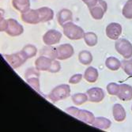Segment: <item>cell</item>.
I'll return each mask as SVG.
<instances>
[{
    "label": "cell",
    "instance_id": "1",
    "mask_svg": "<svg viewBox=\"0 0 132 132\" xmlns=\"http://www.w3.org/2000/svg\"><path fill=\"white\" fill-rule=\"evenodd\" d=\"M63 34L66 37L72 40H77L84 38L85 32L80 26L75 25L73 21L67 22L63 26Z\"/></svg>",
    "mask_w": 132,
    "mask_h": 132
},
{
    "label": "cell",
    "instance_id": "2",
    "mask_svg": "<svg viewBox=\"0 0 132 132\" xmlns=\"http://www.w3.org/2000/svg\"><path fill=\"white\" fill-rule=\"evenodd\" d=\"M70 95V87L67 84H63L55 87L47 96L48 99L53 102L56 103L59 101L67 99Z\"/></svg>",
    "mask_w": 132,
    "mask_h": 132
},
{
    "label": "cell",
    "instance_id": "3",
    "mask_svg": "<svg viewBox=\"0 0 132 132\" xmlns=\"http://www.w3.org/2000/svg\"><path fill=\"white\" fill-rule=\"evenodd\" d=\"M66 112L70 114V116H74L76 119H80L81 121L86 123L87 124H91L93 123L95 117L94 115L87 110H83V109H79L78 108L75 107H69L66 109Z\"/></svg>",
    "mask_w": 132,
    "mask_h": 132
},
{
    "label": "cell",
    "instance_id": "4",
    "mask_svg": "<svg viewBox=\"0 0 132 132\" xmlns=\"http://www.w3.org/2000/svg\"><path fill=\"white\" fill-rule=\"evenodd\" d=\"M89 8L91 17L95 20H101L108 10V4L104 0H97V3Z\"/></svg>",
    "mask_w": 132,
    "mask_h": 132
},
{
    "label": "cell",
    "instance_id": "5",
    "mask_svg": "<svg viewBox=\"0 0 132 132\" xmlns=\"http://www.w3.org/2000/svg\"><path fill=\"white\" fill-rule=\"evenodd\" d=\"M115 48L124 59H130L132 57V44L126 39L116 40L115 42Z\"/></svg>",
    "mask_w": 132,
    "mask_h": 132
},
{
    "label": "cell",
    "instance_id": "6",
    "mask_svg": "<svg viewBox=\"0 0 132 132\" xmlns=\"http://www.w3.org/2000/svg\"><path fill=\"white\" fill-rule=\"evenodd\" d=\"M3 58L13 69L20 67L27 60V59L21 53V52L10 55H3Z\"/></svg>",
    "mask_w": 132,
    "mask_h": 132
},
{
    "label": "cell",
    "instance_id": "7",
    "mask_svg": "<svg viewBox=\"0 0 132 132\" xmlns=\"http://www.w3.org/2000/svg\"><path fill=\"white\" fill-rule=\"evenodd\" d=\"M57 57L56 59L59 60H66L73 56L75 54L74 47L70 44H61L56 47Z\"/></svg>",
    "mask_w": 132,
    "mask_h": 132
},
{
    "label": "cell",
    "instance_id": "8",
    "mask_svg": "<svg viewBox=\"0 0 132 132\" xmlns=\"http://www.w3.org/2000/svg\"><path fill=\"white\" fill-rule=\"evenodd\" d=\"M8 26L6 28V32L10 37H18L24 32V27L22 25L14 18H9Z\"/></svg>",
    "mask_w": 132,
    "mask_h": 132
},
{
    "label": "cell",
    "instance_id": "9",
    "mask_svg": "<svg viewBox=\"0 0 132 132\" xmlns=\"http://www.w3.org/2000/svg\"><path fill=\"white\" fill-rule=\"evenodd\" d=\"M62 38V33L55 29L47 31L43 36V41L46 45L52 46L58 44Z\"/></svg>",
    "mask_w": 132,
    "mask_h": 132
},
{
    "label": "cell",
    "instance_id": "10",
    "mask_svg": "<svg viewBox=\"0 0 132 132\" xmlns=\"http://www.w3.org/2000/svg\"><path fill=\"white\" fill-rule=\"evenodd\" d=\"M123 32V28L120 24L116 22H112L107 26L106 27V35L109 39L112 40H116L120 37Z\"/></svg>",
    "mask_w": 132,
    "mask_h": 132
},
{
    "label": "cell",
    "instance_id": "11",
    "mask_svg": "<svg viewBox=\"0 0 132 132\" xmlns=\"http://www.w3.org/2000/svg\"><path fill=\"white\" fill-rule=\"evenodd\" d=\"M21 18L22 21H24L26 24H29V25H37V24L40 23V16H39L37 9L29 10L27 12L21 14Z\"/></svg>",
    "mask_w": 132,
    "mask_h": 132
},
{
    "label": "cell",
    "instance_id": "12",
    "mask_svg": "<svg viewBox=\"0 0 132 132\" xmlns=\"http://www.w3.org/2000/svg\"><path fill=\"white\" fill-rule=\"evenodd\" d=\"M86 94L88 96V101L93 103L101 102L105 97L104 90L101 88L98 87H93L88 89Z\"/></svg>",
    "mask_w": 132,
    "mask_h": 132
},
{
    "label": "cell",
    "instance_id": "13",
    "mask_svg": "<svg viewBox=\"0 0 132 132\" xmlns=\"http://www.w3.org/2000/svg\"><path fill=\"white\" fill-rule=\"evenodd\" d=\"M56 18L59 25L63 27L67 22L73 21V13L69 9L63 8L57 13Z\"/></svg>",
    "mask_w": 132,
    "mask_h": 132
},
{
    "label": "cell",
    "instance_id": "14",
    "mask_svg": "<svg viewBox=\"0 0 132 132\" xmlns=\"http://www.w3.org/2000/svg\"><path fill=\"white\" fill-rule=\"evenodd\" d=\"M119 100L123 101H129L132 100V86L128 84H121L119 85V90L117 94Z\"/></svg>",
    "mask_w": 132,
    "mask_h": 132
},
{
    "label": "cell",
    "instance_id": "15",
    "mask_svg": "<svg viewBox=\"0 0 132 132\" xmlns=\"http://www.w3.org/2000/svg\"><path fill=\"white\" fill-rule=\"evenodd\" d=\"M53 59L44 55H40L35 62V66L40 71H48Z\"/></svg>",
    "mask_w": 132,
    "mask_h": 132
},
{
    "label": "cell",
    "instance_id": "16",
    "mask_svg": "<svg viewBox=\"0 0 132 132\" xmlns=\"http://www.w3.org/2000/svg\"><path fill=\"white\" fill-rule=\"evenodd\" d=\"M40 22H47L54 18V10L47 6H42L37 9Z\"/></svg>",
    "mask_w": 132,
    "mask_h": 132
},
{
    "label": "cell",
    "instance_id": "17",
    "mask_svg": "<svg viewBox=\"0 0 132 132\" xmlns=\"http://www.w3.org/2000/svg\"><path fill=\"white\" fill-rule=\"evenodd\" d=\"M112 115L116 122L121 123L126 119V111L120 104H116L112 107Z\"/></svg>",
    "mask_w": 132,
    "mask_h": 132
},
{
    "label": "cell",
    "instance_id": "18",
    "mask_svg": "<svg viewBox=\"0 0 132 132\" xmlns=\"http://www.w3.org/2000/svg\"><path fill=\"white\" fill-rule=\"evenodd\" d=\"M11 3L13 7L21 14L25 13L30 10V0H12Z\"/></svg>",
    "mask_w": 132,
    "mask_h": 132
},
{
    "label": "cell",
    "instance_id": "19",
    "mask_svg": "<svg viewBox=\"0 0 132 132\" xmlns=\"http://www.w3.org/2000/svg\"><path fill=\"white\" fill-rule=\"evenodd\" d=\"M98 76H99L98 70L93 67H89L86 70L83 77L87 82L94 83L98 79Z\"/></svg>",
    "mask_w": 132,
    "mask_h": 132
},
{
    "label": "cell",
    "instance_id": "20",
    "mask_svg": "<svg viewBox=\"0 0 132 132\" xmlns=\"http://www.w3.org/2000/svg\"><path fill=\"white\" fill-rule=\"evenodd\" d=\"M112 125V122L110 119H107L105 117H97L95 118L92 126L94 127H97L101 130H108Z\"/></svg>",
    "mask_w": 132,
    "mask_h": 132
},
{
    "label": "cell",
    "instance_id": "21",
    "mask_svg": "<svg viewBox=\"0 0 132 132\" xmlns=\"http://www.w3.org/2000/svg\"><path fill=\"white\" fill-rule=\"evenodd\" d=\"M105 66L108 69L112 71H116L121 68V61L116 57H109L105 60Z\"/></svg>",
    "mask_w": 132,
    "mask_h": 132
},
{
    "label": "cell",
    "instance_id": "22",
    "mask_svg": "<svg viewBox=\"0 0 132 132\" xmlns=\"http://www.w3.org/2000/svg\"><path fill=\"white\" fill-rule=\"evenodd\" d=\"M40 55L46 56V57H48L52 59H55L57 57L56 47H51L48 45L44 46L40 51Z\"/></svg>",
    "mask_w": 132,
    "mask_h": 132
},
{
    "label": "cell",
    "instance_id": "23",
    "mask_svg": "<svg viewBox=\"0 0 132 132\" xmlns=\"http://www.w3.org/2000/svg\"><path fill=\"white\" fill-rule=\"evenodd\" d=\"M78 61L82 65H89L93 62V55L89 51H81L78 54Z\"/></svg>",
    "mask_w": 132,
    "mask_h": 132
},
{
    "label": "cell",
    "instance_id": "24",
    "mask_svg": "<svg viewBox=\"0 0 132 132\" xmlns=\"http://www.w3.org/2000/svg\"><path fill=\"white\" fill-rule=\"evenodd\" d=\"M21 52L24 55H25V57L28 59H31V58L34 57L36 55H37V47H36V46L32 45V44H27L23 47Z\"/></svg>",
    "mask_w": 132,
    "mask_h": 132
},
{
    "label": "cell",
    "instance_id": "25",
    "mask_svg": "<svg viewBox=\"0 0 132 132\" xmlns=\"http://www.w3.org/2000/svg\"><path fill=\"white\" fill-rule=\"evenodd\" d=\"M84 40H85L86 44L89 47H94L97 44L98 38H97V36L96 33H94L93 32H88L85 33V36H84Z\"/></svg>",
    "mask_w": 132,
    "mask_h": 132
},
{
    "label": "cell",
    "instance_id": "26",
    "mask_svg": "<svg viewBox=\"0 0 132 132\" xmlns=\"http://www.w3.org/2000/svg\"><path fill=\"white\" fill-rule=\"evenodd\" d=\"M71 99L75 105H81L88 101V96L86 93H78L72 96Z\"/></svg>",
    "mask_w": 132,
    "mask_h": 132
},
{
    "label": "cell",
    "instance_id": "27",
    "mask_svg": "<svg viewBox=\"0 0 132 132\" xmlns=\"http://www.w3.org/2000/svg\"><path fill=\"white\" fill-rule=\"evenodd\" d=\"M123 16L129 20L132 19V0H127L122 10Z\"/></svg>",
    "mask_w": 132,
    "mask_h": 132
},
{
    "label": "cell",
    "instance_id": "28",
    "mask_svg": "<svg viewBox=\"0 0 132 132\" xmlns=\"http://www.w3.org/2000/svg\"><path fill=\"white\" fill-rule=\"evenodd\" d=\"M121 67L128 76L132 77V57L123 59L121 62Z\"/></svg>",
    "mask_w": 132,
    "mask_h": 132
},
{
    "label": "cell",
    "instance_id": "29",
    "mask_svg": "<svg viewBox=\"0 0 132 132\" xmlns=\"http://www.w3.org/2000/svg\"><path fill=\"white\" fill-rule=\"evenodd\" d=\"M29 85L37 93H40V84L38 77H33L26 80Z\"/></svg>",
    "mask_w": 132,
    "mask_h": 132
},
{
    "label": "cell",
    "instance_id": "30",
    "mask_svg": "<svg viewBox=\"0 0 132 132\" xmlns=\"http://www.w3.org/2000/svg\"><path fill=\"white\" fill-rule=\"evenodd\" d=\"M40 70L37 67H30V68L27 69L25 72V79L26 80L33 78V77L40 78Z\"/></svg>",
    "mask_w": 132,
    "mask_h": 132
},
{
    "label": "cell",
    "instance_id": "31",
    "mask_svg": "<svg viewBox=\"0 0 132 132\" xmlns=\"http://www.w3.org/2000/svg\"><path fill=\"white\" fill-rule=\"evenodd\" d=\"M119 90V85L115 82H111L108 84L107 86V91L112 96H117Z\"/></svg>",
    "mask_w": 132,
    "mask_h": 132
},
{
    "label": "cell",
    "instance_id": "32",
    "mask_svg": "<svg viewBox=\"0 0 132 132\" xmlns=\"http://www.w3.org/2000/svg\"><path fill=\"white\" fill-rule=\"evenodd\" d=\"M60 70H61V64H60V63H59V61H57V60H55V59H53L52 65H51V67L48 70V72L52 73V74H55V73H58Z\"/></svg>",
    "mask_w": 132,
    "mask_h": 132
},
{
    "label": "cell",
    "instance_id": "33",
    "mask_svg": "<svg viewBox=\"0 0 132 132\" xmlns=\"http://www.w3.org/2000/svg\"><path fill=\"white\" fill-rule=\"evenodd\" d=\"M83 76L81 74H76L73 76H71L69 79V83L70 84H72V85H75V84H78L79 83L81 79H82Z\"/></svg>",
    "mask_w": 132,
    "mask_h": 132
},
{
    "label": "cell",
    "instance_id": "34",
    "mask_svg": "<svg viewBox=\"0 0 132 132\" xmlns=\"http://www.w3.org/2000/svg\"><path fill=\"white\" fill-rule=\"evenodd\" d=\"M7 26H8V21L6 20L4 17L1 16V25H0V30H1V32H6Z\"/></svg>",
    "mask_w": 132,
    "mask_h": 132
},
{
    "label": "cell",
    "instance_id": "35",
    "mask_svg": "<svg viewBox=\"0 0 132 132\" xmlns=\"http://www.w3.org/2000/svg\"><path fill=\"white\" fill-rule=\"evenodd\" d=\"M81 1L85 3L88 7L92 6L93 5H94L96 3H97V0H81Z\"/></svg>",
    "mask_w": 132,
    "mask_h": 132
},
{
    "label": "cell",
    "instance_id": "36",
    "mask_svg": "<svg viewBox=\"0 0 132 132\" xmlns=\"http://www.w3.org/2000/svg\"><path fill=\"white\" fill-rule=\"evenodd\" d=\"M131 111H132V106H131Z\"/></svg>",
    "mask_w": 132,
    "mask_h": 132
}]
</instances>
